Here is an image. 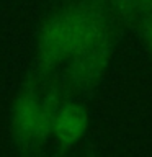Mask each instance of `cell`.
Instances as JSON below:
<instances>
[{
  "label": "cell",
  "instance_id": "obj_1",
  "mask_svg": "<svg viewBox=\"0 0 152 157\" xmlns=\"http://www.w3.org/2000/svg\"><path fill=\"white\" fill-rule=\"evenodd\" d=\"M108 29V21L100 7L83 5L57 13L44 25L36 44V64L49 71L66 61L77 49Z\"/></svg>",
  "mask_w": 152,
  "mask_h": 157
},
{
  "label": "cell",
  "instance_id": "obj_2",
  "mask_svg": "<svg viewBox=\"0 0 152 157\" xmlns=\"http://www.w3.org/2000/svg\"><path fill=\"white\" fill-rule=\"evenodd\" d=\"M59 108L56 97L39 98L33 90L20 93L13 103L12 126L23 142H43L54 129V118Z\"/></svg>",
  "mask_w": 152,
  "mask_h": 157
},
{
  "label": "cell",
  "instance_id": "obj_3",
  "mask_svg": "<svg viewBox=\"0 0 152 157\" xmlns=\"http://www.w3.org/2000/svg\"><path fill=\"white\" fill-rule=\"evenodd\" d=\"M113 56L110 29H105L85 46L77 49L69 64V78L77 88L88 90L95 87L108 71Z\"/></svg>",
  "mask_w": 152,
  "mask_h": 157
},
{
  "label": "cell",
  "instance_id": "obj_4",
  "mask_svg": "<svg viewBox=\"0 0 152 157\" xmlns=\"http://www.w3.org/2000/svg\"><path fill=\"white\" fill-rule=\"evenodd\" d=\"M88 128V115L78 103H64L57 108L52 132L64 146H74Z\"/></svg>",
  "mask_w": 152,
  "mask_h": 157
},
{
  "label": "cell",
  "instance_id": "obj_5",
  "mask_svg": "<svg viewBox=\"0 0 152 157\" xmlns=\"http://www.w3.org/2000/svg\"><path fill=\"white\" fill-rule=\"evenodd\" d=\"M115 8L121 13L131 15L137 12H146L152 8V0H111Z\"/></svg>",
  "mask_w": 152,
  "mask_h": 157
},
{
  "label": "cell",
  "instance_id": "obj_6",
  "mask_svg": "<svg viewBox=\"0 0 152 157\" xmlns=\"http://www.w3.org/2000/svg\"><path fill=\"white\" fill-rule=\"evenodd\" d=\"M141 38L144 46L147 48V51L152 54V15L142 18L141 21Z\"/></svg>",
  "mask_w": 152,
  "mask_h": 157
}]
</instances>
